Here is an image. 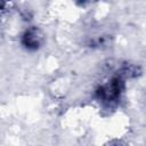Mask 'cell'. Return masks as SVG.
Returning a JSON list of instances; mask_svg holds the SVG:
<instances>
[{"label": "cell", "mask_w": 146, "mask_h": 146, "mask_svg": "<svg viewBox=\"0 0 146 146\" xmlns=\"http://www.w3.org/2000/svg\"><path fill=\"white\" fill-rule=\"evenodd\" d=\"M24 43L29 48H36L39 46V36L36 35V32L34 30L26 32V34L24 35Z\"/></svg>", "instance_id": "cell-1"}]
</instances>
